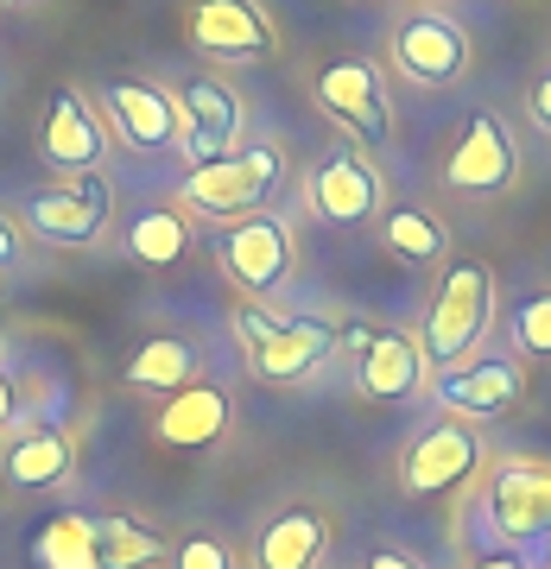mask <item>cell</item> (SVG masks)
<instances>
[{"label": "cell", "mask_w": 551, "mask_h": 569, "mask_svg": "<svg viewBox=\"0 0 551 569\" xmlns=\"http://www.w3.org/2000/svg\"><path fill=\"white\" fill-rule=\"evenodd\" d=\"M489 317H494V272L482 260H456L425 310V329H419L425 361L463 367L482 348V336H489Z\"/></svg>", "instance_id": "1"}, {"label": "cell", "mask_w": 551, "mask_h": 569, "mask_svg": "<svg viewBox=\"0 0 551 569\" xmlns=\"http://www.w3.org/2000/svg\"><path fill=\"white\" fill-rule=\"evenodd\" d=\"M482 526H489V538H501V550L545 538L551 531V462L545 456L494 462L489 488H482Z\"/></svg>", "instance_id": "2"}, {"label": "cell", "mask_w": 551, "mask_h": 569, "mask_svg": "<svg viewBox=\"0 0 551 569\" xmlns=\"http://www.w3.org/2000/svg\"><path fill=\"white\" fill-rule=\"evenodd\" d=\"M475 462H482V437L463 418H444V425L412 437V449L400 456V481L412 493H450L475 475Z\"/></svg>", "instance_id": "7"}, {"label": "cell", "mask_w": 551, "mask_h": 569, "mask_svg": "<svg viewBox=\"0 0 551 569\" xmlns=\"http://www.w3.org/2000/svg\"><path fill=\"white\" fill-rule=\"evenodd\" d=\"M159 443H171V449H209L216 437L228 430V392L223 387H178L171 399H165V411H159Z\"/></svg>", "instance_id": "17"}, {"label": "cell", "mask_w": 551, "mask_h": 569, "mask_svg": "<svg viewBox=\"0 0 551 569\" xmlns=\"http://www.w3.org/2000/svg\"><path fill=\"white\" fill-rule=\"evenodd\" d=\"M381 234H387V247L400 253V260H412V266L444 260V247H450L444 222H437V216H425V209H393L387 222H381Z\"/></svg>", "instance_id": "25"}, {"label": "cell", "mask_w": 551, "mask_h": 569, "mask_svg": "<svg viewBox=\"0 0 551 569\" xmlns=\"http://www.w3.org/2000/svg\"><path fill=\"white\" fill-rule=\"evenodd\" d=\"M216 260L242 291H279L292 279V234L279 216H242V222H228Z\"/></svg>", "instance_id": "6"}, {"label": "cell", "mask_w": 551, "mask_h": 569, "mask_svg": "<svg viewBox=\"0 0 551 569\" xmlns=\"http://www.w3.org/2000/svg\"><path fill=\"white\" fill-rule=\"evenodd\" d=\"M0 425H13V380L0 373Z\"/></svg>", "instance_id": "32"}, {"label": "cell", "mask_w": 551, "mask_h": 569, "mask_svg": "<svg viewBox=\"0 0 551 569\" xmlns=\"http://www.w3.org/2000/svg\"><path fill=\"white\" fill-rule=\"evenodd\" d=\"M39 563L45 569H102L96 519H82V512H58V519L39 531Z\"/></svg>", "instance_id": "22"}, {"label": "cell", "mask_w": 551, "mask_h": 569, "mask_svg": "<svg viewBox=\"0 0 551 569\" xmlns=\"http://www.w3.org/2000/svg\"><path fill=\"white\" fill-rule=\"evenodd\" d=\"M527 108H532V121H539V127L551 133V70H545V77H539V82L527 89Z\"/></svg>", "instance_id": "28"}, {"label": "cell", "mask_w": 551, "mask_h": 569, "mask_svg": "<svg viewBox=\"0 0 551 569\" xmlns=\"http://www.w3.org/2000/svg\"><path fill=\"white\" fill-rule=\"evenodd\" d=\"M70 462H77V449H70L63 430H26L20 443L7 449V481L13 488H58Z\"/></svg>", "instance_id": "20"}, {"label": "cell", "mask_w": 551, "mask_h": 569, "mask_svg": "<svg viewBox=\"0 0 551 569\" xmlns=\"http://www.w3.org/2000/svg\"><path fill=\"white\" fill-rule=\"evenodd\" d=\"M329 342H336V329L324 317H292V323H279L254 348V367H260L266 380H305L311 367L329 355Z\"/></svg>", "instance_id": "18"}, {"label": "cell", "mask_w": 551, "mask_h": 569, "mask_svg": "<svg viewBox=\"0 0 551 569\" xmlns=\"http://www.w3.org/2000/svg\"><path fill=\"white\" fill-rule=\"evenodd\" d=\"M279 183V146H242V152H223L209 164H190L184 178V203L204 209V216H254L266 190Z\"/></svg>", "instance_id": "3"}, {"label": "cell", "mask_w": 551, "mask_h": 569, "mask_svg": "<svg viewBox=\"0 0 551 569\" xmlns=\"http://www.w3.org/2000/svg\"><path fill=\"white\" fill-rule=\"evenodd\" d=\"M127 380L140 392H178L197 380V348L184 342V336H152V342L134 348V361H127Z\"/></svg>", "instance_id": "21"}, {"label": "cell", "mask_w": 551, "mask_h": 569, "mask_svg": "<svg viewBox=\"0 0 551 569\" xmlns=\"http://www.w3.org/2000/svg\"><path fill=\"white\" fill-rule=\"evenodd\" d=\"M475 569H532L527 557H513V550H494V557H482Z\"/></svg>", "instance_id": "31"}, {"label": "cell", "mask_w": 551, "mask_h": 569, "mask_svg": "<svg viewBox=\"0 0 551 569\" xmlns=\"http://www.w3.org/2000/svg\"><path fill=\"white\" fill-rule=\"evenodd\" d=\"M171 569H235V563H228L223 538H204V531H197V538H184V545L171 550Z\"/></svg>", "instance_id": "27"}, {"label": "cell", "mask_w": 551, "mask_h": 569, "mask_svg": "<svg viewBox=\"0 0 551 569\" xmlns=\"http://www.w3.org/2000/svg\"><path fill=\"white\" fill-rule=\"evenodd\" d=\"M324 538H329L324 512L292 507V512H279V519L260 531V545H254V569H311V563H317V550H324Z\"/></svg>", "instance_id": "19"}, {"label": "cell", "mask_w": 551, "mask_h": 569, "mask_svg": "<svg viewBox=\"0 0 551 569\" xmlns=\"http://www.w3.org/2000/svg\"><path fill=\"white\" fill-rule=\"evenodd\" d=\"M96 550H102V569H146L165 557L159 531H146L140 519H96Z\"/></svg>", "instance_id": "24"}, {"label": "cell", "mask_w": 551, "mask_h": 569, "mask_svg": "<svg viewBox=\"0 0 551 569\" xmlns=\"http://www.w3.org/2000/svg\"><path fill=\"white\" fill-rule=\"evenodd\" d=\"M39 152H45V164H51V171H96V164L108 159V133H102V121L89 114V102H82V96L58 89V96H51V108H45Z\"/></svg>", "instance_id": "14"}, {"label": "cell", "mask_w": 551, "mask_h": 569, "mask_svg": "<svg viewBox=\"0 0 551 569\" xmlns=\"http://www.w3.org/2000/svg\"><path fill=\"white\" fill-rule=\"evenodd\" d=\"M513 178H520V146H513L508 121L475 114V121L463 127V140L450 146L444 183L450 190H463V197H489V190H508Z\"/></svg>", "instance_id": "8"}, {"label": "cell", "mask_w": 551, "mask_h": 569, "mask_svg": "<svg viewBox=\"0 0 551 569\" xmlns=\"http://www.w3.org/2000/svg\"><path fill=\"white\" fill-rule=\"evenodd\" d=\"M425 380V348L400 336V329H374L362 336V392L367 399H412Z\"/></svg>", "instance_id": "16"}, {"label": "cell", "mask_w": 551, "mask_h": 569, "mask_svg": "<svg viewBox=\"0 0 551 569\" xmlns=\"http://www.w3.org/2000/svg\"><path fill=\"white\" fill-rule=\"evenodd\" d=\"M178 102V127H184V152L197 164H209V159H223V152H235V140H242V96L228 89V82H216V77H190L171 96Z\"/></svg>", "instance_id": "10"}, {"label": "cell", "mask_w": 551, "mask_h": 569, "mask_svg": "<svg viewBox=\"0 0 551 569\" xmlns=\"http://www.w3.org/2000/svg\"><path fill=\"white\" fill-rule=\"evenodd\" d=\"M311 209L336 228H355L381 209V171L362 159V152H329L317 171H311Z\"/></svg>", "instance_id": "13"}, {"label": "cell", "mask_w": 551, "mask_h": 569, "mask_svg": "<svg viewBox=\"0 0 551 569\" xmlns=\"http://www.w3.org/2000/svg\"><path fill=\"white\" fill-rule=\"evenodd\" d=\"M387 58L406 82H425V89H444V82L470 77V32L450 20V13H406L393 26Z\"/></svg>", "instance_id": "4"}, {"label": "cell", "mask_w": 551, "mask_h": 569, "mask_svg": "<svg viewBox=\"0 0 551 569\" xmlns=\"http://www.w3.org/2000/svg\"><path fill=\"white\" fill-rule=\"evenodd\" d=\"M20 222L32 228L39 241H51V247H89L96 234H102V222H108V190L96 178L32 190Z\"/></svg>", "instance_id": "9"}, {"label": "cell", "mask_w": 551, "mask_h": 569, "mask_svg": "<svg viewBox=\"0 0 551 569\" xmlns=\"http://www.w3.org/2000/svg\"><path fill=\"white\" fill-rule=\"evenodd\" d=\"M317 108H324L336 127H348L355 140H367V146L387 140V121H393L387 82H381V70H374L367 58L324 63V70H317Z\"/></svg>", "instance_id": "5"}, {"label": "cell", "mask_w": 551, "mask_h": 569, "mask_svg": "<svg viewBox=\"0 0 551 569\" xmlns=\"http://www.w3.org/2000/svg\"><path fill=\"white\" fill-rule=\"evenodd\" d=\"M367 569H419L406 557V550H374V557H367Z\"/></svg>", "instance_id": "30"}, {"label": "cell", "mask_w": 551, "mask_h": 569, "mask_svg": "<svg viewBox=\"0 0 551 569\" xmlns=\"http://www.w3.org/2000/svg\"><path fill=\"white\" fill-rule=\"evenodd\" d=\"M190 44L223 63L273 58V26L254 0H190Z\"/></svg>", "instance_id": "12"}, {"label": "cell", "mask_w": 551, "mask_h": 569, "mask_svg": "<svg viewBox=\"0 0 551 569\" xmlns=\"http://www.w3.org/2000/svg\"><path fill=\"white\" fill-rule=\"evenodd\" d=\"M20 253H26V247H20V228L0 216V272H13V266H20Z\"/></svg>", "instance_id": "29"}, {"label": "cell", "mask_w": 551, "mask_h": 569, "mask_svg": "<svg viewBox=\"0 0 551 569\" xmlns=\"http://www.w3.org/2000/svg\"><path fill=\"white\" fill-rule=\"evenodd\" d=\"M184 247H190V228H184L178 209H146L140 222L127 228V253L140 266H178Z\"/></svg>", "instance_id": "23"}, {"label": "cell", "mask_w": 551, "mask_h": 569, "mask_svg": "<svg viewBox=\"0 0 551 569\" xmlns=\"http://www.w3.org/2000/svg\"><path fill=\"white\" fill-rule=\"evenodd\" d=\"M450 418H501L527 399V361L520 355H482V361H463L450 367V380L437 387Z\"/></svg>", "instance_id": "11"}, {"label": "cell", "mask_w": 551, "mask_h": 569, "mask_svg": "<svg viewBox=\"0 0 551 569\" xmlns=\"http://www.w3.org/2000/svg\"><path fill=\"white\" fill-rule=\"evenodd\" d=\"M13 7H20V0H13Z\"/></svg>", "instance_id": "33"}, {"label": "cell", "mask_w": 551, "mask_h": 569, "mask_svg": "<svg viewBox=\"0 0 551 569\" xmlns=\"http://www.w3.org/2000/svg\"><path fill=\"white\" fill-rule=\"evenodd\" d=\"M108 114L121 127V140L146 146V152L184 140L178 102H171V89H159V82H115V89H108Z\"/></svg>", "instance_id": "15"}, {"label": "cell", "mask_w": 551, "mask_h": 569, "mask_svg": "<svg viewBox=\"0 0 551 569\" xmlns=\"http://www.w3.org/2000/svg\"><path fill=\"white\" fill-rule=\"evenodd\" d=\"M513 348L520 355H551V291H527L513 305Z\"/></svg>", "instance_id": "26"}]
</instances>
